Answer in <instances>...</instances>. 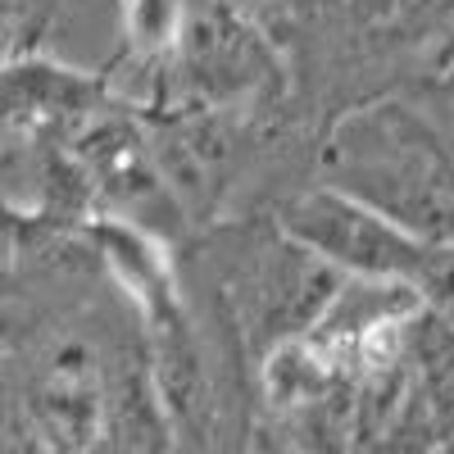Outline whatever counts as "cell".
I'll list each match as a JSON object with an SVG mask.
<instances>
[{
    "instance_id": "obj_1",
    "label": "cell",
    "mask_w": 454,
    "mask_h": 454,
    "mask_svg": "<svg viewBox=\"0 0 454 454\" xmlns=\"http://www.w3.org/2000/svg\"><path fill=\"white\" fill-rule=\"evenodd\" d=\"M318 177L409 237L454 241V150L404 96H377L340 114L318 145Z\"/></svg>"
},
{
    "instance_id": "obj_2",
    "label": "cell",
    "mask_w": 454,
    "mask_h": 454,
    "mask_svg": "<svg viewBox=\"0 0 454 454\" xmlns=\"http://www.w3.org/2000/svg\"><path fill=\"white\" fill-rule=\"evenodd\" d=\"M278 227L346 278H391V282H409L413 291L427 278L436 254L432 241L409 237L404 227H395L391 218H382L364 200L336 192L327 182L291 196L278 209Z\"/></svg>"
},
{
    "instance_id": "obj_3",
    "label": "cell",
    "mask_w": 454,
    "mask_h": 454,
    "mask_svg": "<svg viewBox=\"0 0 454 454\" xmlns=\"http://www.w3.org/2000/svg\"><path fill=\"white\" fill-rule=\"evenodd\" d=\"M173 64L186 91L205 105H246L254 96L278 91L282 82L263 27L227 0H200V10H192Z\"/></svg>"
},
{
    "instance_id": "obj_4",
    "label": "cell",
    "mask_w": 454,
    "mask_h": 454,
    "mask_svg": "<svg viewBox=\"0 0 454 454\" xmlns=\"http://www.w3.org/2000/svg\"><path fill=\"white\" fill-rule=\"evenodd\" d=\"M32 432L55 450H87L114 432V400L91 346L64 340L27 391Z\"/></svg>"
},
{
    "instance_id": "obj_5",
    "label": "cell",
    "mask_w": 454,
    "mask_h": 454,
    "mask_svg": "<svg viewBox=\"0 0 454 454\" xmlns=\"http://www.w3.org/2000/svg\"><path fill=\"white\" fill-rule=\"evenodd\" d=\"M192 0H123L119 5V68L141 73L145 82H160V73L173 64Z\"/></svg>"
},
{
    "instance_id": "obj_6",
    "label": "cell",
    "mask_w": 454,
    "mask_h": 454,
    "mask_svg": "<svg viewBox=\"0 0 454 454\" xmlns=\"http://www.w3.org/2000/svg\"><path fill=\"white\" fill-rule=\"evenodd\" d=\"M350 14L368 27L372 42L395 46H445L441 59L454 55V0H346Z\"/></svg>"
},
{
    "instance_id": "obj_7",
    "label": "cell",
    "mask_w": 454,
    "mask_h": 454,
    "mask_svg": "<svg viewBox=\"0 0 454 454\" xmlns=\"http://www.w3.org/2000/svg\"><path fill=\"white\" fill-rule=\"evenodd\" d=\"M413 105L423 109V119L441 132V141L454 150V59H441L436 73H427V78L419 82V91H413Z\"/></svg>"
},
{
    "instance_id": "obj_8",
    "label": "cell",
    "mask_w": 454,
    "mask_h": 454,
    "mask_svg": "<svg viewBox=\"0 0 454 454\" xmlns=\"http://www.w3.org/2000/svg\"><path fill=\"white\" fill-rule=\"evenodd\" d=\"M227 5L241 10V14H250V19L259 23V19H273V14L286 5V0H227Z\"/></svg>"
}]
</instances>
